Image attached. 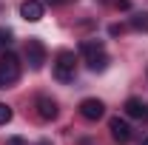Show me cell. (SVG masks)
I'll use <instances>...</instances> for the list:
<instances>
[{
    "label": "cell",
    "mask_w": 148,
    "mask_h": 145,
    "mask_svg": "<svg viewBox=\"0 0 148 145\" xmlns=\"http://www.w3.org/2000/svg\"><path fill=\"white\" fill-rule=\"evenodd\" d=\"M12 43V31L9 29H0V46H9Z\"/></svg>",
    "instance_id": "12"
},
{
    "label": "cell",
    "mask_w": 148,
    "mask_h": 145,
    "mask_svg": "<svg viewBox=\"0 0 148 145\" xmlns=\"http://www.w3.org/2000/svg\"><path fill=\"white\" fill-rule=\"evenodd\" d=\"M125 114H128L131 120H148V105L143 100L131 97V100H125Z\"/></svg>",
    "instance_id": "9"
},
{
    "label": "cell",
    "mask_w": 148,
    "mask_h": 145,
    "mask_svg": "<svg viewBox=\"0 0 148 145\" xmlns=\"http://www.w3.org/2000/svg\"><path fill=\"white\" fill-rule=\"evenodd\" d=\"M140 145H148V140H143V142H140Z\"/></svg>",
    "instance_id": "15"
},
{
    "label": "cell",
    "mask_w": 148,
    "mask_h": 145,
    "mask_svg": "<svg viewBox=\"0 0 148 145\" xmlns=\"http://www.w3.org/2000/svg\"><path fill=\"white\" fill-rule=\"evenodd\" d=\"M26 60H29L32 71H40V68H43V63H46V46H43V40L32 37V40L26 43Z\"/></svg>",
    "instance_id": "4"
},
{
    "label": "cell",
    "mask_w": 148,
    "mask_h": 145,
    "mask_svg": "<svg viewBox=\"0 0 148 145\" xmlns=\"http://www.w3.org/2000/svg\"><path fill=\"white\" fill-rule=\"evenodd\" d=\"M6 122H12V108L6 103H0V125H6Z\"/></svg>",
    "instance_id": "11"
},
{
    "label": "cell",
    "mask_w": 148,
    "mask_h": 145,
    "mask_svg": "<svg viewBox=\"0 0 148 145\" xmlns=\"http://www.w3.org/2000/svg\"><path fill=\"white\" fill-rule=\"evenodd\" d=\"M80 51H83V60H86V66H88L91 71H103V68L108 66L106 46H103V43H97V40H86V43L80 46Z\"/></svg>",
    "instance_id": "1"
},
{
    "label": "cell",
    "mask_w": 148,
    "mask_h": 145,
    "mask_svg": "<svg viewBox=\"0 0 148 145\" xmlns=\"http://www.w3.org/2000/svg\"><path fill=\"white\" fill-rule=\"evenodd\" d=\"M37 145H51V142H37Z\"/></svg>",
    "instance_id": "16"
},
{
    "label": "cell",
    "mask_w": 148,
    "mask_h": 145,
    "mask_svg": "<svg viewBox=\"0 0 148 145\" xmlns=\"http://www.w3.org/2000/svg\"><path fill=\"white\" fill-rule=\"evenodd\" d=\"M80 114H83V120H100L103 114H106V105L100 103V100H94V97H88V100H83L80 103Z\"/></svg>",
    "instance_id": "6"
},
{
    "label": "cell",
    "mask_w": 148,
    "mask_h": 145,
    "mask_svg": "<svg viewBox=\"0 0 148 145\" xmlns=\"http://www.w3.org/2000/svg\"><path fill=\"white\" fill-rule=\"evenodd\" d=\"M74 74H77V60H74L71 51H60L54 57V77L60 83H71Z\"/></svg>",
    "instance_id": "3"
},
{
    "label": "cell",
    "mask_w": 148,
    "mask_h": 145,
    "mask_svg": "<svg viewBox=\"0 0 148 145\" xmlns=\"http://www.w3.org/2000/svg\"><path fill=\"white\" fill-rule=\"evenodd\" d=\"M108 131H111V137H114V140H117L120 145L131 142V137H134L131 125L125 122V120H120V117H111V120H108Z\"/></svg>",
    "instance_id": "5"
},
{
    "label": "cell",
    "mask_w": 148,
    "mask_h": 145,
    "mask_svg": "<svg viewBox=\"0 0 148 145\" xmlns=\"http://www.w3.org/2000/svg\"><path fill=\"white\" fill-rule=\"evenodd\" d=\"M20 17L29 20V23H37L43 17V3L40 0H23L20 3Z\"/></svg>",
    "instance_id": "8"
},
{
    "label": "cell",
    "mask_w": 148,
    "mask_h": 145,
    "mask_svg": "<svg viewBox=\"0 0 148 145\" xmlns=\"http://www.w3.org/2000/svg\"><path fill=\"white\" fill-rule=\"evenodd\" d=\"M34 108H37V117L40 120H54L57 117V103L51 97H46V94H40L34 100Z\"/></svg>",
    "instance_id": "7"
},
{
    "label": "cell",
    "mask_w": 148,
    "mask_h": 145,
    "mask_svg": "<svg viewBox=\"0 0 148 145\" xmlns=\"http://www.w3.org/2000/svg\"><path fill=\"white\" fill-rule=\"evenodd\" d=\"M9 145H26V142H23L20 137H12V140H9Z\"/></svg>",
    "instance_id": "13"
},
{
    "label": "cell",
    "mask_w": 148,
    "mask_h": 145,
    "mask_svg": "<svg viewBox=\"0 0 148 145\" xmlns=\"http://www.w3.org/2000/svg\"><path fill=\"white\" fill-rule=\"evenodd\" d=\"M20 80V57L14 51H6L0 57V88H9Z\"/></svg>",
    "instance_id": "2"
},
{
    "label": "cell",
    "mask_w": 148,
    "mask_h": 145,
    "mask_svg": "<svg viewBox=\"0 0 148 145\" xmlns=\"http://www.w3.org/2000/svg\"><path fill=\"white\" fill-rule=\"evenodd\" d=\"M51 6H63V3H71V0H49Z\"/></svg>",
    "instance_id": "14"
},
{
    "label": "cell",
    "mask_w": 148,
    "mask_h": 145,
    "mask_svg": "<svg viewBox=\"0 0 148 145\" xmlns=\"http://www.w3.org/2000/svg\"><path fill=\"white\" fill-rule=\"evenodd\" d=\"M131 29H137V31H148V12H137V14H131Z\"/></svg>",
    "instance_id": "10"
}]
</instances>
